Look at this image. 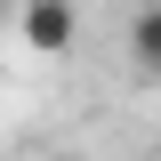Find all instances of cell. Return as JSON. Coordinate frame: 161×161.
<instances>
[{
    "label": "cell",
    "instance_id": "cell-1",
    "mask_svg": "<svg viewBox=\"0 0 161 161\" xmlns=\"http://www.w3.org/2000/svg\"><path fill=\"white\" fill-rule=\"evenodd\" d=\"M16 40L32 48V57H64V48L80 40V16L64 8V0H24L16 8Z\"/></svg>",
    "mask_w": 161,
    "mask_h": 161
},
{
    "label": "cell",
    "instance_id": "cell-2",
    "mask_svg": "<svg viewBox=\"0 0 161 161\" xmlns=\"http://www.w3.org/2000/svg\"><path fill=\"white\" fill-rule=\"evenodd\" d=\"M129 64H137L145 80H161V0L129 16Z\"/></svg>",
    "mask_w": 161,
    "mask_h": 161
}]
</instances>
